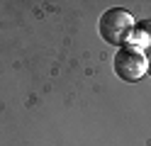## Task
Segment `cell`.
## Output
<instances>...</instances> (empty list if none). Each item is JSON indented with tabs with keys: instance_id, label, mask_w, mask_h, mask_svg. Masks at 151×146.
Instances as JSON below:
<instances>
[{
	"instance_id": "obj_1",
	"label": "cell",
	"mask_w": 151,
	"mask_h": 146,
	"mask_svg": "<svg viewBox=\"0 0 151 146\" xmlns=\"http://www.w3.org/2000/svg\"><path fill=\"white\" fill-rule=\"evenodd\" d=\"M134 32V17L122 7H112L100 17V37L107 44H124Z\"/></svg>"
},
{
	"instance_id": "obj_2",
	"label": "cell",
	"mask_w": 151,
	"mask_h": 146,
	"mask_svg": "<svg viewBox=\"0 0 151 146\" xmlns=\"http://www.w3.org/2000/svg\"><path fill=\"white\" fill-rule=\"evenodd\" d=\"M115 73L124 83H137L146 73V58L137 46H119L115 54Z\"/></svg>"
},
{
	"instance_id": "obj_3",
	"label": "cell",
	"mask_w": 151,
	"mask_h": 146,
	"mask_svg": "<svg viewBox=\"0 0 151 146\" xmlns=\"http://www.w3.org/2000/svg\"><path fill=\"white\" fill-rule=\"evenodd\" d=\"M132 39H137L139 46H151V19L146 22H139L132 32Z\"/></svg>"
}]
</instances>
